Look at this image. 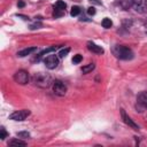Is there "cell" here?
Segmentation results:
<instances>
[{
    "instance_id": "obj_11",
    "label": "cell",
    "mask_w": 147,
    "mask_h": 147,
    "mask_svg": "<svg viewBox=\"0 0 147 147\" xmlns=\"http://www.w3.org/2000/svg\"><path fill=\"white\" fill-rule=\"evenodd\" d=\"M36 51H37V47H28V48H24V49L20 51V52L17 53V56H20V57H24V56L30 55L31 53H33V52H36Z\"/></svg>"
},
{
    "instance_id": "obj_20",
    "label": "cell",
    "mask_w": 147,
    "mask_h": 147,
    "mask_svg": "<svg viewBox=\"0 0 147 147\" xmlns=\"http://www.w3.org/2000/svg\"><path fill=\"white\" fill-rule=\"evenodd\" d=\"M70 52V48H64V49H61L60 52H59V56L60 57H64V56H67V54Z\"/></svg>"
},
{
    "instance_id": "obj_3",
    "label": "cell",
    "mask_w": 147,
    "mask_h": 147,
    "mask_svg": "<svg viewBox=\"0 0 147 147\" xmlns=\"http://www.w3.org/2000/svg\"><path fill=\"white\" fill-rule=\"evenodd\" d=\"M14 80L20 85H25L30 80V75L25 70H18L14 74Z\"/></svg>"
},
{
    "instance_id": "obj_4",
    "label": "cell",
    "mask_w": 147,
    "mask_h": 147,
    "mask_svg": "<svg viewBox=\"0 0 147 147\" xmlns=\"http://www.w3.org/2000/svg\"><path fill=\"white\" fill-rule=\"evenodd\" d=\"M52 87H53V91L56 95H60V96H63L65 93H67V86L61 80H54L53 84H52Z\"/></svg>"
},
{
    "instance_id": "obj_6",
    "label": "cell",
    "mask_w": 147,
    "mask_h": 147,
    "mask_svg": "<svg viewBox=\"0 0 147 147\" xmlns=\"http://www.w3.org/2000/svg\"><path fill=\"white\" fill-rule=\"evenodd\" d=\"M29 115H30V110L22 109V110H17V111H14L13 114H10L9 118L13 121H24Z\"/></svg>"
},
{
    "instance_id": "obj_24",
    "label": "cell",
    "mask_w": 147,
    "mask_h": 147,
    "mask_svg": "<svg viewBox=\"0 0 147 147\" xmlns=\"http://www.w3.org/2000/svg\"><path fill=\"white\" fill-rule=\"evenodd\" d=\"M24 5H25V3H24L23 1H18V3H17L18 7H24Z\"/></svg>"
},
{
    "instance_id": "obj_5",
    "label": "cell",
    "mask_w": 147,
    "mask_h": 147,
    "mask_svg": "<svg viewBox=\"0 0 147 147\" xmlns=\"http://www.w3.org/2000/svg\"><path fill=\"white\" fill-rule=\"evenodd\" d=\"M44 63H45L47 69L53 70L59 65V56L55 54H51V55L46 56V59L44 60Z\"/></svg>"
},
{
    "instance_id": "obj_7",
    "label": "cell",
    "mask_w": 147,
    "mask_h": 147,
    "mask_svg": "<svg viewBox=\"0 0 147 147\" xmlns=\"http://www.w3.org/2000/svg\"><path fill=\"white\" fill-rule=\"evenodd\" d=\"M121 114H122V118H123V121H124V123H125L126 125H129V126H130L131 129H133V130H138V129H139V126L131 119V117L126 115V113H125L124 109L121 110Z\"/></svg>"
},
{
    "instance_id": "obj_12",
    "label": "cell",
    "mask_w": 147,
    "mask_h": 147,
    "mask_svg": "<svg viewBox=\"0 0 147 147\" xmlns=\"http://www.w3.org/2000/svg\"><path fill=\"white\" fill-rule=\"evenodd\" d=\"M119 5L123 9L127 10L133 6V0H119Z\"/></svg>"
},
{
    "instance_id": "obj_17",
    "label": "cell",
    "mask_w": 147,
    "mask_h": 147,
    "mask_svg": "<svg viewBox=\"0 0 147 147\" xmlns=\"http://www.w3.org/2000/svg\"><path fill=\"white\" fill-rule=\"evenodd\" d=\"M101 24H102V26H103L105 29H109V28L113 25V22H111V20H110V18L106 17V18H103V20H102Z\"/></svg>"
},
{
    "instance_id": "obj_18",
    "label": "cell",
    "mask_w": 147,
    "mask_h": 147,
    "mask_svg": "<svg viewBox=\"0 0 147 147\" xmlns=\"http://www.w3.org/2000/svg\"><path fill=\"white\" fill-rule=\"evenodd\" d=\"M79 13H80V8H79L78 6H74V7L71 8L70 15H71V16H77V15H79Z\"/></svg>"
},
{
    "instance_id": "obj_10",
    "label": "cell",
    "mask_w": 147,
    "mask_h": 147,
    "mask_svg": "<svg viewBox=\"0 0 147 147\" xmlns=\"http://www.w3.org/2000/svg\"><path fill=\"white\" fill-rule=\"evenodd\" d=\"M87 48H88L92 53H95V54H102V53H103V48H102L101 46L95 45V44L92 42V41H88V42H87Z\"/></svg>"
},
{
    "instance_id": "obj_1",
    "label": "cell",
    "mask_w": 147,
    "mask_h": 147,
    "mask_svg": "<svg viewBox=\"0 0 147 147\" xmlns=\"http://www.w3.org/2000/svg\"><path fill=\"white\" fill-rule=\"evenodd\" d=\"M32 82L39 86V87H42V88H47L49 87L52 84H53V80H52V77L47 74H44V72H38V74H34L33 77H32Z\"/></svg>"
},
{
    "instance_id": "obj_8",
    "label": "cell",
    "mask_w": 147,
    "mask_h": 147,
    "mask_svg": "<svg viewBox=\"0 0 147 147\" xmlns=\"http://www.w3.org/2000/svg\"><path fill=\"white\" fill-rule=\"evenodd\" d=\"M137 105L144 109H147V92H141L137 96Z\"/></svg>"
},
{
    "instance_id": "obj_16",
    "label": "cell",
    "mask_w": 147,
    "mask_h": 147,
    "mask_svg": "<svg viewBox=\"0 0 147 147\" xmlns=\"http://www.w3.org/2000/svg\"><path fill=\"white\" fill-rule=\"evenodd\" d=\"M94 68H95V64H94V63H88V64H86V65H84V67L82 68V72H83V74H88V72H91Z\"/></svg>"
},
{
    "instance_id": "obj_15",
    "label": "cell",
    "mask_w": 147,
    "mask_h": 147,
    "mask_svg": "<svg viewBox=\"0 0 147 147\" xmlns=\"http://www.w3.org/2000/svg\"><path fill=\"white\" fill-rule=\"evenodd\" d=\"M59 47H60V46H52V47H49V48H46V49H44L42 52H40V53H39V55H38V59H40V57H41V56H44L45 54H48V53H51V52H54V51H56Z\"/></svg>"
},
{
    "instance_id": "obj_14",
    "label": "cell",
    "mask_w": 147,
    "mask_h": 147,
    "mask_svg": "<svg viewBox=\"0 0 147 147\" xmlns=\"http://www.w3.org/2000/svg\"><path fill=\"white\" fill-rule=\"evenodd\" d=\"M8 146H26V142L20 139H13L8 142Z\"/></svg>"
},
{
    "instance_id": "obj_22",
    "label": "cell",
    "mask_w": 147,
    "mask_h": 147,
    "mask_svg": "<svg viewBox=\"0 0 147 147\" xmlns=\"http://www.w3.org/2000/svg\"><path fill=\"white\" fill-rule=\"evenodd\" d=\"M6 137H7V132H6V130H5L3 127H1V129H0V139L3 140Z\"/></svg>"
},
{
    "instance_id": "obj_19",
    "label": "cell",
    "mask_w": 147,
    "mask_h": 147,
    "mask_svg": "<svg viewBox=\"0 0 147 147\" xmlns=\"http://www.w3.org/2000/svg\"><path fill=\"white\" fill-rule=\"evenodd\" d=\"M82 60H83V56H82L80 54L74 55V57H72V63H74V64H78V63L82 62Z\"/></svg>"
},
{
    "instance_id": "obj_9",
    "label": "cell",
    "mask_w": 147,
    "mask_h": 147,
    "mask_svg": "<svg viewBox=\"0 0 147 147\" xmlns=\"http://www.w3.org/2000/svg\"><path fill=\"white\" fill-rule=\"evenodd\" d=\"M133 7L137 11L144 13L147 7V2H146V0H133Z\"/></svg>"
},
{
    "instance_id": "obj_2",
    "label": "cell",
    "mask_w": 147,
    "mask_h": 147,
    "mask_svg": "<svg viewBox=\"0 0 147 147\" xmlns=\"http://www.w3.org/2000/svg\"><path fill=\"white\" fill-rule=\"evenodd\" d=\"M113 52H114V54H115L118 59H121V60H131V59L133 57L132 51H131L129 47H126V46L117 45V46L114 47Z\"/></svg>"
},
{
    "instance_id": "obj_23",
    "label": "cell",
    "mask_w": 147,
    "mask_h": 147,
    "mask_svg": "<svg viewBox=\"0 0 147 147\" xmlns=\"http://www.w3.org/2000/svg\"><path fill=\"white\" fill-rule=\"evenodd\" d=\"M87 14H88L90 16L94 15V14H95V8H94V7H90V8H87Z\"/></svg>"
},
{
    "instance_id": "obj_13",
    "label": "cell",
    "mask_w": 147,
    "mask_h": 147,
    "mask_svg": "<svg viewBox=\"0 0 147 147\" xmlns=\"http://www.w3.org/2000/svg\"><path fill=\"white\" fill-rule=\"evenodd\" d=\"M65 8H67V3H65L64 1H62V0L56 1V2H55V5H54V9H59V10L64 11V9H65Z\"/></svg>"
},
{
    "instance_id": "obj_21",
    "label": "cell",
    "mask_w": 147,
    "mask_h": 147,
    "mask_svg": "<svg viewBox=\"0 0 147 147\" xmlns=\"http://www.w3.org/2000/svg\"><path fill=\"white\" fill-rule=\"evenodd\" d=\"M17 137H18V138H23V139H25V138H29V137H30V133H29V132H25V131H23V132H18V133H17Z\"/></svg>"
}]
</instances>
